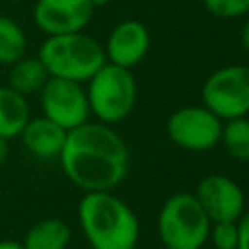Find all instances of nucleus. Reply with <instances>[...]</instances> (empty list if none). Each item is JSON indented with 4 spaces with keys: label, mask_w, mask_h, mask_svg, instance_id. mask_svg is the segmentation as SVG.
<instances>
[{
    "label": "nucleus",
    "mask_w": 249,
    "mask_h": 249,
    "mask_svg": "<svg viewBox=\"0 0 249 249\" xmlns=\"http://www.w3.org/2000/svg\"><path fill=\"white\" fill-rule=\"evenodd\" d=\"M93 12L88 0H37L33 6V21L47 37L78 33L91 21Z\"/></svg>",
    "instance_id": "nucleus-10"
},
{
    "label": "nucleus",
    "mask_w": 249,
    "mask_h": 249,
    "mask_svg": "<svg viewBox=\"0 0 249 249\" xmlns=\"http://www.w3.org/2000/svg\"><path fill=\"white\" fill-rule=\"evenodd\" d=\"M150 49V31L136 19H124L117 23L103 47L105 60L123 68L132 70L144 60Z\"/></svg>",
    "instance_id": "nucleus-11"
},
{
    "label": "nucleus",
    "mask_w": 249,
    "mask_h": 249,
    "mask_svg": "<svg viewBox=\"0 0 249 249\" xmlns=\"http://www.w3.org/2000/svg\"><path fill=\"white\" fill-rule=\"evenodd\" d=\"M208 239L212 241L214 249H237V241H239L237 222H212Z\"/></svg>",
    "instance_id": "nucleus-18"
},
{
    "label": "nucleus",
    "mask_w": 249,
    "mask_h": 249,
    "mask_svg": "<svg viewBox=\"0 0 249 249\" xmlns=\"http://www.w3.org/2000/svg\"><path fill=\"white\" fill-rule=\"evenodd\" d=\"M29 119L27 97L10 86H0V138L12 140L19 136Z\"/></svg>",
    "instance_id": "nucleus-13"
},
{
    "label": "nucleus",
    "mask_w": 249,
    "mask_h": 249,
    "mask_svg": "<svg viewBox=\"0 0 249 249\" xmlns=\"http://www.w3.org/2000/svg\"><path fill=\"white\" fill-rule=\"evenodd\" d=\"M72 239V230L70 226L60 220V218H45L35 222L21 245L23 249H66Z\"/></svg>",
    "instance_id": "nucleus-14"
},
{
    "label": "nucleus",
    "mask_w": 249,
    "mask_h": 249,
    "mask_svg": "<svg viewBox=\"0 0 249 249\" xmlns=\"http://www.w3.org/2000/svg\"><path fill=\"white\" fill-rule=\"evenodd\" d=\"M89 113L99 123L113 124L126 119L138 97V88L128 68L105 62L89 80L86 88Z\"/></svg>",
    "instance_id": "nucleus-5"
},
{
    "label": "nucleus",
    "mask_w": 249,
    "mask_h": 249,
    "mask_svg": "<svg viewBox=\"0 0 249 249\" xmlns=\"http://www.w3.org/2000/svg\"><path fill=\"white\" fill-rule=\"evenodd\" d=\"M39 60L51 78L88 82L107 60L103 47L84 31L49 35L39 47Z\"/></svg>",
    "instance_id": "nucleus-3"
},
{
    "label": "nucleus",
    "mask_w": 249,
    "mask_h": 249,
    "mask_svg": "<svg viewBox=\"0 0 249 249\" xmlns=\"http://www.w3.org/2000/svg\"><path fill=\"white\" fill-rule=\"evenodd\" d=\"M241 45H243V49L249 53V19L245 21L243 31H241Z\"/></svg>",
    "instance_id": "nucleus-23"
},
{
    "label": "nucleus",
    "mask_w": 249,
    "mask_h": 249,
    "mask_svg": "<svg viewBox=\"0 0 249 249\" xmlns=\"http://www.w3.org/2000/svg\"><path fill=\"white\" fill-rule=\"evenodd\" d=\"M204 8L222 19H231L249 14V0H202Z\"/></svg>",
    "instance_id": "nucleus-19"
},
{
    "label": "nucleus",
    "mask_w": 249,
    "mask_h": 249,
    "mask_svg": "<svg viewBox=\"0 0 249 249\" xmlns=\"http://www.w3.org/2000/svg\"><path fill=\"white\" fill-rule=\"evenodd\" d=\"M78 220L91 249H134L138 243L134 210L111 191L86 193L78 202Z\"/></svg>",
    "instance_id": "nucleus-2"
},
{
    "label": "nucleus",
    "mask_w": 249,
    "mask_h": 249,
    "mask_svg": "<svg viewBox=\"0 0 249 249\" xmlns=\"http://www.w3.org/2000/svg\"><path fill=\"white\" fill-rule=\"evenodd\" d=\"M68 130L60 124L53 123L47 117H35L29 119L23 126L19 138L25 146V150L35 156L37 160H54L60 156L64 142H66Z\"/></svg>",
    "instance_id": "nucleus-12"
},
{
    "label": "nucleus",
    "mask_w": 249,
    "mask_h": 249,
    "mask_svg": "<svg viewBox=\"0 0 249 249\" xmlns=\"http://www.w3.org/2000/svg\"><path fill=\"white\" fill-rule=\"evenodd\" d=\"M49 72L39 60V56H21L14 64H10V74H8V84L12 89H16L21 95H31L39 93L41 88L49 80Z\"/></svg>",
    "instance_id": "nucleus-15"
},
{
    "label": "nucleus",
    "mask_w": 249,
    "mask_h": 249,
    "mask_svg": "<svg viewBox=\"0 0 249 249\" xmlns=\"http://www.w3.org/2000/svg\"><path fill=\"white\" fill-rule=\"evenodd\" d=\"M43 117L60 124L66 130H72L88 121L89 103L86 88L80 82L64 78H49L39 91Z\"/></svg>",
    "instance_id": "nucleus-8"
},
{
    "label": "nucleus",
    "mask_w": 249,
    "mask_h": 249,
    "mask_svg": "<svg viewBox=\"0 0 249 249\" xmlns=\"http://www.w3.org/2000/svg\"><path fill=\"white\" fill-rule=\"evenodd\" d=\"M27 51V37L21 25L10 18L0 14V64L10 66L21 56H25Z\"/></svg>",
    "instance_id": "nucleus-16"
},
{
    "label": "nucleus",
    "mask_w": 249,
    "mask_h": 249,
    "mask_svg": "<svg viewBox=\"0 0 249 249\" xmlns=\"http://www.w3.org/2000/svg\"><path fill=\"white\" fill-rule=\"evenodd\" d=\"M220 142L237 161H249V119L237 117L222 123Z\"/></svg>",
    "instance_id": "nucleus-17"
},
{
    "label": "nucleus",
    "mask_w": 249,
    "mask_h": 249,
    "mask_svg": "<svg viewBox=\"0 0 249 249\" xmlns=\"http://www.w3.org/2000/svg\"><path fill=\"white\" fill-rule=\"evenodd\" d=\"M0 249H23V245L16 239H0Z\"/></svg>",
    "instance_id": "nucleus-22"
},
{
    "label": "nucleus",
    "mask_w": 249,
    "mask_h": 249,
    "mask_svg": "<svg viewBox=\"0 0 249 249\" xmlns=\"http://www.w3.org/2000/svg\"><path fill=\"white\" fill-rule=\"evenodd\" d=\"M222 119L204 105H185L173 111L165 123L169 140L189 152H208L220 144Z\"/></svg>",
    "instance_id": "nucleus-7"
},
{
    "label": "nucleus",
    "mask_w": 249,
    "mask_h": 249,
    "mask_svg": "<svg viewBox=\"0 0 249 249\" xmlns=\"http://www.w3.org/2000/svg\"><path fill=\"white\" fill-rule=\"evenodd\" d=\"M195 196L210 222H237L245 212V195L228 175L212 173L202 177Z\"/></svg>",
    "instance_id": "nucleus-9"
},
{
    "label": "nucleus",
    "mask_w": 249,
    "mask_h": 249,
    "mask_svg": "<svg viewBox=\"0 0 249 249\" xmlns=\"http://www.w3.org/2000/svg\"><path fill=\"white\" fill-rule=\"evenodd\" d=\"M64 175L82 191H111L128 173V148L123 136L105 123L68 130L58 156Z\"/></svg>",
    "instance_id": "nucleus-1"
},
{
    "label": "nucleus",
    "mask_w": 249,
    "mask_h": 249,
    "mask_svg": "<svg viewBox=\"0 0 249 249\" xmlns=\"http://www.w3.org/2000/svg\"><path fill=\"white\" fill-rule=\"evenodd\" d=\"M91 6H93V10L95 8H103V6H107V4H111L113 0H88Z\"/></svg>",
    "instance_id": "nucleus-24"
},
{
    "label": "nucleus",
    "mask_w": 249,
    "mask_h": 249,
    "mask_svg": "<svg viewBox=\"0 0 249 249\" xmlns=\"http://www.w3.org/2000/svg\"><path fill=\"white\" fill-rule=\"evenodd\" d=\"M202 105L218 119L249 115V66L230 64L214 70L202 84Z\"/></svg>",
    "instance_id": "nucleus-6"
},
{
    "label": "nucleus",
    "mask_w": 249,
    "mask_h": 249,
    "mask_svg": "<svg viewBox=\"0 0 249 249\" xmlns=\"http://www.w3.org/2000/svg\"><path fill=\"white\" fill-rule=\"evenodd\" d=\"M210 224V218L191 193L171 195L158 214V233L167 249H200L208 241Z\"/></svg>",
    "instance_id": "nucleus-4"
},
{
    "label": "nucleus",
    "mask_w": 249,
    "mask_h": 249,
    "mask_svg": "<svg viewBox=\"0 0 249 249\" xmlns=\"http://www.w3.org/2000/svg\"><path fill=\"white\" fill-rule=\"evenodd\" d=\"M237 230H239L237 249H249V210H245L237 220Z\"/></svg>",
    "instance_id": "nucleus-20"
},
{
    "label": "nucleus",
    "mask_w": 249,
    "mask_h": 249,
    "mask_svg": "<svg viewBox=\"0 0 249 249\" xmlns=\"http://www.w3.org/2000/svg\"><path fill=\"white\" fill-rule=\"evenodd\" d=\"M8 156H10V146H8V140L0 138V167L8 161Z\"/></svg>",
    "instance_id": "nucleus-21"
},
{
    "label": "nucleus",
    "mask_w": 249,
    "mask_h": 249,
    "mask_svg": "<svg viewBox=\"0 0 249 249\" xmlns=\"http://www.w3.org/2000/svg\"><path fill=\"white\" fill-rule=\"evenodd\" d=\"M158 249H167V247H165V245H161V247H158Z\"/></svg>",
    "instance_id": "nucleus-25"
}]
</instances>
